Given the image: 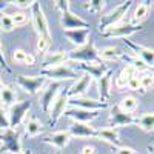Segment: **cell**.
<instances>
[{
  "mask_svg": "<svg viewBox=\"0 0 154 154\" xmlns=\"http://www.w3.org/2000/svg\"><path fill=\"white\" fill-rule=\"evenodd\" d=\"M128 88L131 89V91H139L142 93V88H140V75H134L131 77L130 80H128Z\"/></svg>",
  "mask_w": 154,
  "mask_h": 154,
  "instance_id": "cell-39",
  "label": "cell"
},
{
  "mask_svg": "<svg viewBox=\"0 0 154 154\" xmlns=\"http://www.w3.org/2000/svg\"><path fill=\"white\" fill-rule=\"evenodd\" d=\"M148 12H149V5L148 2H140L137 3L136 9H134V16H133V22L134 25H142V22L148 17Z\"/></svg>",
  "mask_w": 154,
  "mask_h": 154,
  "instance_id": "cell-28",
  "label": "cell"
},
{
  "mask_svg": "<svg viewBox=\"0 0 154 154\" xmlns=\"http://www.w3.org/2000/svg\"><path fill=\"white\" fill-rule=\"evenodd\" d=\"M69 3L71 2H68V0H56L54 6L60 11V14H62V12H65V11H69Z\"/></svg>",
  "mask_w": 154,
  "mask_h": 154,
  "instance_id": "cell-42",
  "label": "cell"
},
{
  "mask_svg": "<svg viewBox=\"0 0 154 154\" xmlns=\"http://www.w3.org/2000/svg\"><path fill=\"white\" fill-rule=\"evenodd\" d=\"M31 109V102L29 100H20V102H16L8 111V116H9V128L16 130V126H19L23 119L26 117L28 111Z\"/></svg>",
  "mask_w": 154,
  "mask_h": 154,
  "instance_id": "cell-11",
  "label": "cell"
},
{
  "mask_svg": "<svg viewBox=\"0 0 154 154\" xmlns=\"http://www.w3.org/2000/svg\"><path fill=\"white\" fill-rule=\"evenodd\" d=\"M57 154H60V152H57Z\"/></svg>",
  "mask_w": 154,
  "mask_h": 154,
  "instance_id": "cell-49",
  "label": "cell"
},
{
  "mask_svg": "<svg viewBox=\"0 0 154 154\" xmlns=\"http://www.w3.org/2000/svg\"><path fill=\"white\" fill-rule=\"evenodd\" d=\"M152 75H154V72H152Z\"/></svg>",
  "mask_w": 154,
  "mask_h": 154,
  "instance_id": "cell-48",
  "label": "cell"
},
{
  "mask_svg": "<svg viewBox=\"0 0 154 154\" xmlns=\"http://www.w3.org/2000/svg\"><path fill=\"white\" fill-rule=\"evenodd\" d=\"M68 60L69 62H77V63H88V62H97L99 59V49L93 42H88L83 46L74 48L68 51Z\"/></svg>",
  "mask_w": 154,
  "mask_h": 154,
  "instance_id": "cell-3",
  "label": "cell"
},
{
  "mask_svg": "<svg viewBox=\"0 0 154 154\" xmlns=\"http://www.w3.org/2000/svg\"><path fill=\"white\" fill-rule=\"evenodd\" d=\"M151 86H154V75L148 74V72L140 75V88H142V93H146Z\"/></svg>",
  "mask_w": 154,
  "mask_h": 154,
  "instance_id": "cell-37",
  "label": "cell"
},
{
  "mask_svg": "<svg viewBox=\"0 0 154 154\" xmlns=\"http://www.w3.org/2000/svg\"><path fill=\"white\" fill-rule=\"evenodd\" d=\"M75 66H77V69H80V71H83L85 74H88L93 80H99L100 77L109 69V66L106 65L105 62H102V60L88 62V63H77Z\"/></svg>",
  "mask_w": 154,
  "mask_h": 154,
  "instance_id": "cell-15",
  "label": "cell"
},
{
  "mask_svg": "<svg viewBox=\"0 0 154 154\" xmlns=\"http://www.w3.org/2000/svg\"><path fill=\"white\" fill-rule=\"evenodd\" d=\"M19 154H32V152L28 149V151H22V152H19Z\"/></svg>",
  "mask_w": 154,
  "mask_h": 154,
  "instance_id": "cell-46",
  "label": "cell"
},
{
  "mask_svg": "<svg viewBox=\"0 0 154 154\" xmlns=\"http://www.w3.org/2000/svg\"><path fill=\"white\" fill-rule=\"evenodd\" d=\"M68 88H63L62 91L59 93V96L56 97V100L53 102V106H51L49 109V125L54 126L63 114H65V111L68 109V105H69V93H68Z\"/></svg>",
  "mask_w": 154,
  "mask_h": 154,
  "instance_id": "cell-4",
  "label": "cell"
},
{
  "mask_svg": "<svg viewBox=\"0 0 154 154\" xmlns=\"http://www.w3.org/2000/svg\"><path fill=\"white\" fill-rule=\"evenodd\" d=\"M71 140V134L68 130H62V131H56V133H51L48 136H45L42 139L43 143H48V145H53L56 146L57 149H63Z\"/></svg>",
  "mask_w": 154,
  "mask_h": 154,
  "instance_id": "cell-18",
  "label": "cell"
},
{
  "mask_svg": "<svg viewBox=\"0 0 154 154\" xmlns=\"http://www.w3.org/2000/svg\"><path fill=\"white\" fill-rule=\"evenodd\" d=\"M63 116L72 119L74 122L89 123V122H93L94 119L99 117V111H88V109H82V108H72V106H69Z\"/></svg>",
  "mask_w": 154,
  "mask_h": 154,
  "instance_id": "cell-17",
  "label": "cell"
},
{
  "mask_svg": "<svg viewBox=\"0 0 154 154\" xmlns=\"http://www.w3.org/2000/svg\"><path fill=\"white\" fill-rule=\"evenodd\" d=\"M122 60H125V65H131L133 68H136V69H137V72H142V71L148 69V66H146L145 63H143L142 60H140L134 53H131V51H130V54H125V53H123Z\"/></svg>",
  "mask_w": 154,
  "mask_h": 154,
  "instance_id": "cell-30",
  "label": "cell"
},
{
  "mask_svg": "<svg viewBox=\"0 0 154 154\" xmlns=\"http://www.w3.org/2000/svg\"><path fill=\"white\" fill-rule=\"evenodd\" d=\"M68 60V51H54V53H46L43 62H42V69L53 68L62 63H66Z\"/></svg>",
  "mask_w": 154,
  "mask_h": 154,
  "instance_id": "cell-21",
  "label": "cell"
},
{
  "mask_svg": "<svg viewBox=\"0 0 154 154\" xmlns=\"http://www.w3.org/2000/svg\"><path fill=\"white\" fill-rule=\"evenodd\" d=\"M0 65H2V66L5 68V71H6V72H12L11 66L8 65V62H6V57H5V54H3V49H2V45H0Z\"/></svg>",
  "mask_w": 154,
  "mask_h": 154,
  "instance_id": "cell-43",
  "label": "cell"
},
{
  "mask_svg": "<svg viewBox=\"0 0 154 154\" xmlns=\"http://www.w3.org/2000/svg\"><path fill=\"white\" fill-rule=\"evenodd\" d=\"M69 134L71 137H96L97 130L89 123H80V122H72L69 125Z\"/></svg>",
  "mask_w": 154,
  "mask_h": 154,
  "instance_id": "cell-20",
  "label": "cell"
},
{
  "mask_svg": "<svg viewBox=\"0 0 154 154\" xmlns=\"http://www.w3.org/2000/svg\"><path fill=\"white\" fill-rule=\"evenodd\" d=\"M89 35H91V28H88V29H71V31H65V37L68 38V40L75 48L86 45L89 42L88 40Z\"/></svg>",
  "mask_w": 154,
  "mask_h": 154,
  "instance_id": "cell-22",
  "label": "cell"
},
{
  "mask_svg": "<svg viewBox=\"0 0 154 154\" xmlns=\"http://www.w3.org/2000/svg\"><path fill=\"white\" fill-rule=\"evenodd\" d=\"M123 43H125L128 48H130L131 53H134L148 68L154 69V49H152V48L143 46V45H139V43H134V42L130 40V38H125Z\"/></svg>",
  "mask_w": 154,
  "mask_h": 154,
  "instance_id": "cell-12",
  "label": "cell"
},
{
  "mask_svg": "<svg viewBox=\"0 0 154 154\" xmlns=\"http://www.w3.org/2000/svg\"><path fill=\"white\" fill-rule=\"evenodd\" d=\"M11 19L14 26H23V25L28 23V14L25 11H16L14 14H11Z\"/></svg>",
  "mask_w": 154,
  "mask_h": 154,
  "instance_id": "cell-35",
  "label": "cell"
},
{
  "mask_svg": "<svg viewBox=\"0 0 154 154\" xmlns=\"http://www.w3.org/2000/svg\"><path fill=\"white\" fill-rule=\"evenodd\" d=\"M62 82H49L40 93V106L45 114H49V109L53 106V102L62 91Z\"/></svg>",
  "mask_w": 154,
  "mask_h": 154,
  "instance_id": "cell-8",
  "label": "cell"
},
{
  "mask_svg": "<svg viewBox=\"0 0 154 154\" xmlns=\"http://www.w3.org/2000/svg\"><path fill=\"white\" fill-rule=\"evenodd\" d=\"M112 69L109 68L103 75L97 80V88H99V97L100 102L109 105V100H111V94H112Z\"/></svg>",
  "mask_w": 154,
  "mask_h": 154,
  "instance_id": "cell-16",
  "label": "cell"
},
{
  "mask_svg": "<svg viewBox=\"0 0 154 154\" xmlns=\"http://www.w3.org/2000/svg\"><path fill=\"white\" fill-rule=\"evenodd\" d=\"M123 53L117 48V46H106L103 49H99V59L102 62H117L122 60Z\"/></svg>",
  "mask_w": 154,
  "mask_h": 154,
  "instance_id": "cell-25",
  "label": "cell"
},
{
  "mask_svg": "<svg viewBox=\"0 0 154 154\" xmlns=\"http://www.w3.org/2000/svg\"><path fill=\"white\" fill-rule=\"evenodd\" d=\"M60 25L63 31H71V29H88L89 23L82 19L80 16L74 14L72 11H65L60 14Z\"/></svg>",
  "mask_w": 154,
  "mask_h": 154,
  "instance_id": "cell-13",
  "label": "cell"
},
{
  "mask_svg": "<svg viewBox=\"0 0 154 154\" xmlns=\"http://www.w3.org/2000/svg\"><path fill=\"white\" fill-rule=\"evenodd\" d=\"M16 99H17L16 89L12 88V86L3 85L2 89H0V102H2L0 105H2L3 108H11L12 105L16 103Z\"/></svg>",
  "mask_w": 154,
  "mask_h": 154,
  "instance_id": "cell-26",
  "label": "cell"
},
{
  "mask_svg": "<svg viewBox=\"0 0 154 154\" xmlns=\"http://www.w3.org/2000/svg\"><path fill=\"white\" fill-rule=\"evenodd\" d=\"M0 151H6L11 154H19L22 152V143H20V136L17 130H5L0 133Z\"/></svg>",
  "mask_w": 154,
  "mask_h": 154,
  "instance_id": "cell-5",
  "label": "cell"
},
{
  "mask_svg": "<svg viewBox=\"0 0 154 154\" xmlns=\"http://www.w3.org/2000/svg\"><path fill=\"white\" fill-rule=\"evenodd\" d=\"M12 59H14L16 63H20L23 66H32L35 63V57L32 54L25 53L23 49H16L14 54H12Z\"/></svg>",
  "mask_w": 154,
  "mask_h": 154,
  "instance_id": "cell-29",
  "label": "cell"
},
{
  "mask_svg": "<svg viewBox=\"0 0 154 154\" xmlns=\"http://www.w3.org/2000/svg\"><path fill=\"white\" fill-rule=\"evenodd\" d=\"M14 23H12L11 14H5V12H0V31L5 32H11L14 29Z\"/></svg>",
  "mask_w": 154,
  "mask_h": 154,
  "instance_id": "cell-33",
  "label": "cell"
},
{
  "mask_svg": "<svg viewBox=\"0 0 154 154\" xmlns=\"http://www.w3.org/2000/svg\"><path fill=\"white\" fill-rule=\"evenodd\" d=\"M146 151H148V154H154V145H148Z\"/></svg>",
  "mask_w": 154,
  "mask_h": 154,
  "instance_id": "cell-45",
  "label": "cell"
},
{
  "mask_svg": "<svg viewBox=\"0 0 154 154\" xmlns=\"http://www.w3.org/2000/svg\"><path fill=\"white\" fill-rule=\"evenodd\" d=\"M108 123L109 128H120V126H128V125H136V117L134 114L125 112L119 105H114L109 108V116H108Z\"/></svg>",
  "mask_w": 154,
  "mask_h": 154,
  "instance_id": "cell-7",
  "label": "cell"
},
{
  "mask_svg": "<svg viewBox=\"0 0 154 154\" xmlns=\"http://www.w3.org/2000/svg\"><path fill=\"white\" fill-rule=\"evenodd\" d=\"M91 83H93L91 77H89L88 74H83L80 79H77V80L68 88L69 97H80V96H85V93L89 89Z\"/></svg>",
  "mask_w": 154,
  "mask_h": 154,
  "instance_id": "cell-19",
  "label": "cell"
},
{
  "mask_svg": "<svg viewBox=\"0 0 154 154\" xmlns=\"http://www.w3.org/2000/svg\"><path fill=\"white\" fill-rule=\"evenodd\" d=\"M46 79L42 75H17V85L25 89L28 94H37L40 93V89L46 86Z\"/></svg>",
  "mask_w": 154,
  "mask_h": 154,
  "instance_id": "cell-9",
  "label": "cell"
},
{
  "mask_svg": "<svg viewBox=\"0 0 154 154\" xmlns=\"http://www.w3.org/2000/svg\"><path fill=\"white\" fill-rule=\"evenodd\" d=\"M31 19H32V26H34L35 32L38 35H43V37L51 38L48 20H46V17L43 14V9H42V6H40L38 2H34V5L31 8Z\"/></svg>",
  "mask_w": 154,
  "mask_h": 154,
  "instance_id": "cell-10",
  "label": "cell"
},
{
  "mask_svg": "<svg viewBox=\"0 0 154 154\" xmlns=\"http://www.w3.org/2000/svg\"><path fill=\"white\" fill-rule=\"evenodd\" d=\"M0 89H2V88H0Z\"/></svg>",
  "mask_w": 154,
  "mask_h": 154,
  "instance_id": "cell-50",
  "label": "cell"
},
{
  "mask_svg": "<svg viewBox=\"0 0 154 154\" xmlns=\"http://www.w3.org/2000/svg\"><path fill=\"white\" fill-rule=\"evenodd\" d=\"M40 75L51 82H63V80H75L77 79V71L71 68L69 62L62 63V65L53 66V68H46L40 69Z\"/></svg>",
  "mask_w": 154,
  "mask_h": 154,
  "instance_id": "cell-2",
  "label": "cell"
},
{
  "mask_svg": "<svg viewBox=\"0 0 154 154\" xmlns=\"http://www.w3.org/2000/svg\"><path fill=\"white\" fill-rule=\"evenodd\" d=\"M3 86V83H2V80H0V88H2Z\"/></svg>",
  "mask_w": 154,
  "mask_h": 154,
  "instance_id": "cell-47",
  "label": "cell"
},
{
  "mask_svg": "<svg viewBox=\"0 0 154 154\" xmlns=\"http://www.w3.org/2000/svg\"><path fill=\"white\" fill-rule=\"evenodd\" d=\"M80 154H97V149H96V146H93V145H85V146L82 148Z\"/></svg>",
  "mask_w": 154,
  "mask_h": 154,
  "instance_id": "cell-44",
  "label": "cell"
},
{
  "mask_svg": "<svg viewBox=\"0 0 154 154\" xmlns=\"http://www.w3.org/2000/svg\"><path fill=\"white\" fill-rule=\"evenodd\" d=\"M0 130H9V116L2 105H0Z\"/></svg>",
  "mask_w": 154,
  "mask_h": 154,
  "instance_id": "cell-38",
  "label": "cell"
},
{
  "mask_svg": "<svg viewBox=\"0 0 154 154\" xmlns=\"http://www.w3.org/2000/svg\"><path fill=\"white\" fill-rule=\"evenodd\" d=\"M42 130H43V125L35 117H31V119H28L26 122H25V133H26V136H29V137L38 136L42 133Z\"/></svg>",
  "mask_w": 154,
  "mask_h": 154,
  "instance_id": "cell-31",
  "label": "cell"
},
{
  "mask_svg": "<svg viewBox=\"0 0 154 154\" xmlns=\"http://www.w3.org/2000/svg\"><path fill=\"white\" fill-rule=\"evenodd\" d=\"M112 154H139L134 148H130V146H114L112 148Z\"/></svg>",
  "mask_w": 154,
  "mask_h": 154,
  "instance_id": "cell-40",
  "label": "cell"
},
{
  "mask_svg": "<svg viewBox=\"0 0 154 154\" xmlns=\"http://www.w3.org/2000/svg\"><path fill=\"white\" fill-rule=\"evenodd\" d=\"M99 140H103L106 143H111L114 146H120V139H119V131L116 128H102L97 130V136Z\"/></svg>",
  "mask_w": 154,
  "mask_h": 154,
  "instance_id": "cell-24",
  "label": "cell"
},
{
  "mask_svg": "<svg viewBox=\"0 0 154 154\" xmlns=\"http://www.w3.org/2000/svg\"><path fill=\"white\" fill-rule=\"evenodd\" d=\"M143 29L142 25H134L131 22H126V23H119L116 26L109 28L108 31L102 32V37H106V38H128L131 37L136 32H140Z\"/></svg>",
  "mask_w": 154,
  "mask_h": 154,
  "instance_id": "cell-6",
  "label": "cell"
},
{
  "mask_svg": "<svg viewBox=\"0 0 154 154\" xmlns=\"http://www.w3.org/2000/svg\"><path fill=\"white\" fill-rule=\"evenodd\" d=\"M136 125L146 133L154 131V112H145L140 117H136Z\"/></svg>",
  "mask_w": 154,
  "mask_h": 154,
  "instance_id": "cell-27",
  "label": "cell"
},
{
  "mask_svg": "<svg viewBox=\"0 0 154 154\" xmlns=\"http://www.w3.org/2000/svg\"><path fill=\"white\" fill-rule=\"evenodd\" d=\"M69 106L72 108H82V109H88V111H102L108 108L109 105L108 103H103L100 100H96V99H91V97H85V96H80V97H69Z\"/></svg>",
  "mask_w": 154,
  "mask_h": 154,
  "instance_id": "cell-14",
  "label": "cell"
},
{
  "mask_svg": "<svg viewBox=\"0 0 154 154\" xmlns=\"http://www.w3.org/2000/svg\"><path fill=\"white\" fill-rule=\"evenodd\" d=\"M34 2H35V0H16V2H11V3H14L20 9H31Z\"/></svg>",
  "mask_w": 154,
  "mask_h": 154,
  "instance_id": "cell-41",
  "label": "cell"
},
{
  "mask_svg": "<svg viewBox=\"0 0 154 154\" xmlns=\"http://www.w3.org/2000/svg\"><path fill=\"white\" fill-rule=\"evenodd\" d=\"M131 5H133V2L128 0V2H123L119 6H116L114 9H111L109 12H106L105 16H102V19L99 22V32L102 34V32L108 31L109 28L116 26V25L122 23L123 17L126 16V12H128V9L131 8Z\"/></svg>",
  "mask_w": 154,
  "mask_h": 154,
  "instance_id": "cell-1",
  "label": "cell"
},
{
  "mask_svg": "<svg viewBox=\"0 0 154 154\" xmlns=\"http://www.w3.org/2000/svg\"><path fill=\"white\" fill-rule=\"evenodd\" d=\"M49 45H51V38L43 37V35H38L37 45H35L37 53H38V54H46V51L49 49Z\"/></svg>",
  "mask_w": 154,
  "mask_h": 154,
  "instance_id": "cell-36",
  "label": "cell"
},
{
  "mask_svg": "<svg viewBox=\"0 0 154 154\" xmlns=\"http://www.w3.org/2000/svg\"><path fill=\"white\" fill-rule=\"evenodd\" d=\"M83 6L86 11L96 14V12H102V9L105 6V2L103 0H89V2H83Z\"/></svg>",
  "mask_w": 154,
  "mask_h": 154,
  "instance_id": "cell-34",
  "label": "cell"
},
{
  "mask_svg": "<svg viewBox=\"0 0 154 154\" xmlns=\"http://www.w3.org/2000/svg\"><path fill=\"white\" fill-rule=\"evenodd\" d=\"M119 106H120L125 112L133 114V112L137 109V106H139V100H137L134 96H126V97L122 99V102L119 103Z\"/></svg>",
  "mask_w": 154,
  "mask_h": 154,
  "instance_id": "cell-32",
  "label": "cell"
},
{
  "mask_svg": "<svg viewBox=\"0 0 154 154\" xmlns=\"http://www.w3.org/2000/svg\"><path fill=\"white\" fill-rule=\"evenodd\" d=\"M134 75H139L137 69L133 68L131 65H125V66L122 68V71L119 72V75L116 77L114 86L117 88V89H123V88H126V86H128V80H130L131 77H134Z\"/></svg>",
  "mask_w": 154,
  "mask_h": 154,
  "instance_id": "cell-23",
  "label": "cell"
}]
</instances>
